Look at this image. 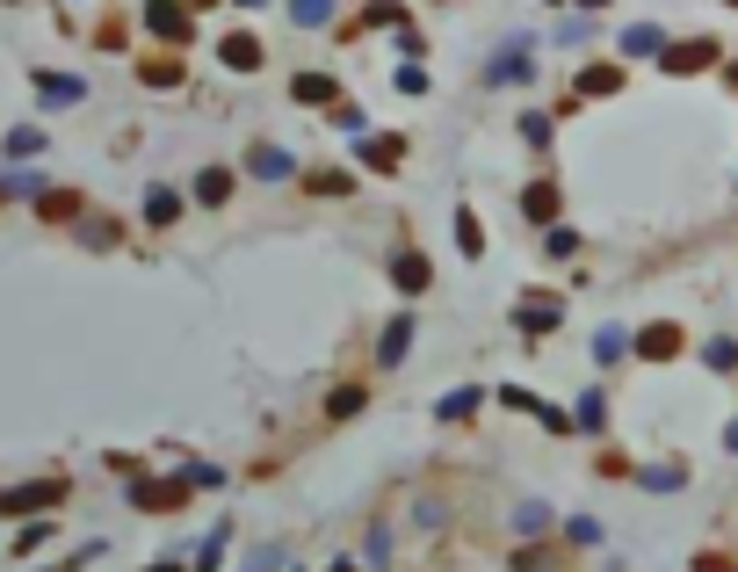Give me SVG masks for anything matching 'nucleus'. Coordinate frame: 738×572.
<instances>
[{"label":"nucleus","mask_w":738,"mask_h":572,"mask_svg":"<svg viewBox=\"0 0 738 572\" xmlns=\"http://www.w3.org/2000/svg\"><path fill=\"white\" fill-rule=\"evenodd\" d=\"M218 58L232 73H254L261 66V44H254V36H218Z\"/></svg>","instance_id":"11"},{"label":"nucleus","mask_w":738,"mask_h":572,"mask_svg":"<svg viewBox=\"0 0 738 572\" xmlns=\"http://www.w3.org/2000/svg\"><path fill=\"white\" fill-rule=\"evenodd\" d=\"M580 428H608V399H602V392H586V399H580Z\"/></svg>","instance_id":"30"},{"label":"nucleus","mask_w":738,"mask_h":572,"mask_svg":"<svg viewBox=\"0 0 738 572\" xmlns=\"http://www.w3.org/2000/svg\"><path fill=\"white\" fill-rule=\"evenodd\" d=\"M290 95H297V102H311V109H319V102H341V87H333V73H297V80H290Z\"/></svg>","instance_id":"8"},{"label":"nucleus","mask_w":738,"mask_h":572,"mask_svg":"<svg viewBox=\"0 0 738 572\" xmlns=\"http://www.w3.org/2000/svg\"><path fill=\"white\" fill-rule=\"evenodd\" d=\"M333 572H355V565H333Z\"/></svg>","instance_id":"40"},{"label":"nucleus","mask_w":738,"mask_h":572,"mask_svg":"<svg viewBox=\"0 0 738 572\" xmlns=\"http://www.w3.org/2000/svg\"><path fill=\"white\" fill-rule=\"evenodd\" d=\"M174 218H181V196H174V189H159V182H153V189H145V226H174Z\"/></svg>","instance_id":"12"},{"label":"nucleus","mask_w":738,"mask_h":572,"mask_svg":"<svg viewBox=\"0 0 738 572\" xmlns=\"http://www.w3.org/2000/svg\"><path fill=\"white\" fill-rule=\"evenodd\" d=\"M327 414H333V420L362 414V392H355V384H341V392H333V399H327Z\"/></svg>","instance_id":"31"},{"label":"nucleus","mask_w":738,"mask_h":572,"mask_svg":"<svg viewBox=\"0 0 738 572\" xmlns=\"http://www.w3.org/2000/svg\"><path fill=\"white\" fill-rule=\"evenodd\" d=\"M362 160H370V167H398L406 145H398V139H362Z\"/></svg>","instance_id":"22"},{"label":"nucleus","mask_w":738,"mask_h":572,"mask_svg":"<svg viewBox=\"0 0 738 572\" xmlns=\"http://www.w3.org/2000/svg\"><path fill=\"white\" fill-rule=\"evenodd\" d=\"M572 543H602V521H594V515H572Z\"/></svg>","instance_id":"33"},{"label":"nucleus","mask_w":738,"mask_h":572,"mask_svg":"<svg viewBox=\"0 0 738 572\" xmlns=\"http://www.w3.org/2000/svg\"><path fill=\"white\" fill-rule=\"evenodd\" d=\"M493 80H529V44L499 52V58H493Z\"/></svg>","instance_id":"19"},{"label":"nucleus","mask_w":738,"mask_h":572,"mask_svg":"<svg viewBox=\"0 0 738 572\" xmlns=\"http://www.w3.org/2000/svg\"><path fill=\"white\" fill-rule=\"evenodd\" d=\"M623 52H630V58H652V52H667V36H659L652 22H630V30H623Z\"/></svg>","instance_id":"13"},{"label":"nucleus","mask_w":738,"mask_h":572,"mask_svg":"<svg viewBox=\"0 0 738 572\" xmlns=\"http://www.w3.org/2000/svg\"><path fill=\"white\" fill-rule=\"evenodd\" d=\"M52 529H58V521H30V529H22V537H15V558L44 551V543H52Z\"/></svg>","instance_id":"27"},{"label":"nucleus","mask_w":738,"mask_h":572,"mask_svg":"<svg viewBox=\"0 0 738 572\" xmlns=\"http://www.w3.org/2000/svg\"><path fill=\"white\" fill-rule=\"evenodd\" d=\"M189 8H210V0H189Z\"/></svg>","instance_id":"39"},{"label":"nucleus","mask_w":738,"mask_h":572,"mask_svg":"<svg viewBox=\"0 0 738 572\" xmlns=\"http://www.w3.org/2000/svg\"><path fill=\"white\" fill-rule=\"evenodd\" d=\"M515 529H521V537H543V529H550V507L543 501H521L515 507Z\"/></svg>","instance_id":"23"},{"label":"nucleus","mask_w":738,"mask_h":572,"mask_svg":"<svg viewBox=\"0 0 738 572\" xmlns=\"http://www.w3.org/2000/svg\"><path fill=\"white\" fill-rule=\"evenodd\" d=\"M36 218H44V226H73V218H80V196L73 189H44L36 196Z\"/></svg>","instance_id":"9"},{"label":"nucleus","mask_w":738,"mask_h":572,"mask_svg":"<svg viewBox=\"0 0 738 572\" xmlns=\"http://www.w3.org/2000/svg\"><path fill=\"white\" fill-rule=\"evenodd\" d=\"M637 486H652V493H673V486H687V471L681 464H652V471H630Z\"/></svg>","instance_id":"18"},{"label":"nucleus","mask_w":738,"mask_h":572,"mask_svg":"<svg viewBox=\"0 0 738 572\" xmlns=\"http://www.w3.org/2000/svg\"><path fill=\"white\" fill-rule=\"evenodd\" d=\"M543 246H550V254H572V246H580V232H572V226H550Z\"/></svg>","instance_id":"34"},{"label":"nucleus","mask_w":738,"mask_h":572,"mask_svg":"<svg viewBox=\"0 0 738 572\" xmlns=\"http://www.w3.org/2000/svg\"><path fill=\"white\" fill-rule=\"evenodd\" d=\"M0 153H8V167H22V160L44 153V131H36V123H15V131L0 139Z\"/></svg>","instance_id":"10"},{"label":"nucleus","mask_w":738,"mask_h":572,"mask_svg":"<svg viewBox=\"0 0 738 572\" xmlns=\"http://www.w3.org/2000/svg\"><path fill=\"white\" fill-rule=\"evenodd\" d=\"M30 87H36V102H44V109H73V102H87V80H80V73H52V66H36V73H30Z\"/></svg>","instance_id":"1"},{"label":"nucleus","mask_w":738,"mask_h":572,"mask_svg":"<svg viewBox=\"0 0 738 572\" xmlns=\"http://www.w3.org/2000/svg\"><path fill=\"white\" fill-rule=\"evenodd\" d=\"M456 246H464V254H478V246H485V232H478L471 210H456Z\"/></svg>","instance_id":"29"},{"label":"nucleus","mask_w":738,"mask_h":572,"mask_svg":"<svg viewBox=\"0 0 738 572\" xmlns=\"http://www.w3.org/2000/svg\"><path fill=\"white\" fill-rule=\"evenodd\" d=\"M724 450H738V420H731V428H724Z\"/></svg>","instance_id":"36"},{"label":"nucleus","mask_w":738,"mask_h":572,"mask_svg":"<svg viewBox=\"0 0 738 572\" xmlns=\"http://www.w3.org/2000/svg\"><path fill=\"white\" fill-rule=\"evenodd\" d=\"M246 167H254L261 182H290V174H297V160H290V145H268V139H261L254 153H246Z\"/></svg>","instance_id":"6"},{"label":"nucleus","mask_w":738,"mask_h":572,"mask_svg":"<svg viewBox=\"0 0 738 572\" xmlns=\"http://www.w3.org/2000/svg\"><path fill=\"white\" fill-rule=\"evenodd\" d=\"M224 196H232V174H224V167L196 174V204H224Z\"/></svg>","instance_id":"17"},{"label":"nucleus","mask_w":738,"mask_h":572,"mask_svg":"<svg viewBox=\"0 0 738 572\" xmlns=\"http://www.w3.org/2000/svg\"><path fill=\"white\" fill-rule=\"evenodd\" d=\"M145 572H181V565H174V558H159V565H145Z\"/></svg>","instance_id":"37"},{"label":"nucleus","mask_w":738,"mask_h":572,"mask_svg":"<svg viewBox=\"0 0 738 572\" xmlns=\"http://www.w3.org/2000/svg\"><path fill=\"white\" fill-rule=\"evenodd\" d=\"M630 348L645 355V363H673V355L687 348V333L673 327V319H652V327H637V333H630Z\"/></svg>","instance_id":"2"},{"label":"nucleus","mask_w":738,"mask_h":572,"mask_svg":"<svg viewBox=\"0 0 738 572\" xmlns=\"http://www.w3.org/2000/svg\"><path fill=\"white\" fill-rule=\"evenodd\" d=\"M623 348H630V333H623V327H602V333H594V363H623Z\"/></svg>","instance_id":"21"},{"label":"nucleus","mask_w":738,"mask_h":572,"mask_svg":"<svg viewBox=\"0 0 738 572\" xmlns=\"http://www.w3.org/2000/svg\"><path fill=\"white\" fill-rule=\"evenodd\" d=\"M616 87H623V73H616V66H594V73L580 80V95H616Z\"/></svg>","instance_id":"28"},{"label":"nucleus","mask_w":738,"mask_h":572,"mask_svg":"<svg viewBox=\"0 0 738 572\" xmlns=\"http://www.w3.org/2000/svg\"><path fill=\"white\" fill-rule=\"evenodd\" d=\"M709 58H717V44H709V36H695V44H667V58H659V66H667V73H703Z\"/></svg>","instance_id":"7"},{"label":"nucleus","mask_w":738,"mask_h":572,"mask_svg":"<svg viewBox=\"0 0 738 572\" xmlns=\"http://www.w3.org/2000/svg\"><path fill=\"white\" fill-rule=\"evenodd\" d=\"M471 414H478V392H471V384L464 392H442V420H471Z\"/></svg>","instance_id":"26"},{"label":"nucleus","mask_w":738,"mask_h":572,"mask_svg":"<svg viewBox=\"0 0 738 572\" xmlns=\"http://www.w3.org/2000/svg\"><path fill=\"white\" fill-rule=\"evenodd\" d=\"M240 8H268V0H240Z\"/></svg>","instance_id":"38"},{"label":"nucleus","mask_w":738,"mask_h":572,"mask_svg":"<svg viewBox=\"0 0 738 572\" xmlns=\"http://www.w3.org/2000/svg\"><path fill=\"white\" fill-rule=\"evenodd\" d=\"M137 80H145V87H174V80H181V66H174V58H145Z\"/></svg>","instance_id":"24"},{"label":"nucleus","mask_w":738,"mask_h":572,"mask_svg":"<svg viewBox=\"0 0 738 572\" xmlns=\"http://www.w3.org/2000/svg\"><path fill=\"white\" fill-rule=\"evenodd\" d=\"M145 30L167 36V44H189V8L181 0H145Z\"/></svg>","instance_id":"4"},{"label":"nucleus","mask_w":738,"mask_h":572,"mask_svg":"<svg viewBox=\"0 0 738 572\" xmlns=\"http://www.w3.org/2000/svg\"><path fill=\"white\" fill-rule=\"evenodd\" d=\"M66 501V479H36V486H15L0 493V515H44V507Z\"/></svg>","instance_id":"3"},{"label":"nucleus","mask_w":738,"mask_h":572,"mask_svg":"<svg viewBox=\"0 0 738 572\" xmlns=\"http://www.w3.org/2000/svg\"><path fill=\"white\" fill-rule=\"evenodd\" d=\"M392 276H398V290H428V254H412L406 246V254L392 261Z\"/></svg>","instance_id":"14"},{"label":"nucleus","mask_w":738,"mask_h":572,"mask_svg":"<svg viewBox=\"0 0 738 572\" xmlns=\"http://www.w3.org/2000/svg\"><path fill=\"white\" fill-rule=\"evenodd\" d=\"M499 406H515V414H536V420H543L550 435H565V428H572V420L558 414V406H543V399H536V392H521V384H507V392H499Z\"/></svg>","instance_id":"5"},{"label":"nucleus","mask_w":738,"mask_h":572,"mask_svg":"<svg viewBox=\"0 0 738 572\" xmlns=\"http://www.w3.org/2000/svg\"><path fill=\"white\" fill-rule=\"evenodd\" d=\"M703 363H709V370H731V363H738V348H731V341H709V348H703Z\"/></svg>","instance_id":"32"},{"label":"nucleus","mask_w":738,"mask_h":572,"mask_svg":"<svg viewBox=\"0 0 738 572\" xmlns=\"http://www.w3.org/2000/svg\"><path fill=\"white\" fill-rule=\"evenodd\" d=\"M406 341H412V319H392V327H384V363H406Z\"/></svg>","instance_id":"20"},{"label":"nucleus","mask_w":738,"mask_h":572,"mask_svg":"<svg viewBox=\"0 0 738 572\" xmlns=\"http://www.w3.org/2000/svg\"><path fill=\"white\" fill-rule=\"evenodd\" d=\"M521 333H550V327H558V319H565V305H550V297H543V305H521Z\"/></svg>","instance_id":"15"},{"label":"nucleus","mask_w":738,"mask_h":572,"mask_svg":"<svg viewBox=\"0 0 738 572\" xmlns=\"http://www.w3.org/2000/svg\"><path fill=\"white\" fill-rule=\"evenodd\" d=\"M695 572H738V565H731V558H717V551H703V558H695Z\"/></svg>","instance_id":"35"},{"label":"nucleus","mask_w":738,"mask_h":572,"mask_svg":"<svg viewBox=\"0 0 738 572\" xmlns=\"http://www.w3.org/2000/svg\"><path fill=\"white\" fill-rule=\"evenodd\" d=\"M521 210H529V218H550V210H558V182H536V189L521 196Z\"/></svg>","instance_id":"25"},{"label":"nucleus","mask_w":738,"mask_h":572,"mask_svg":"<svg viewBox=\"0 0 738 572\" xmlns=\"http://www.w3.org/2000/svg\"><path fill=\"white\" fill-rule=\"evenodd\" d=\"M290 22H297V30H327V22H333V0H290Z\"/></svg>","instance_id":"16"}]
</instances>
